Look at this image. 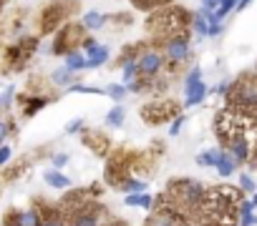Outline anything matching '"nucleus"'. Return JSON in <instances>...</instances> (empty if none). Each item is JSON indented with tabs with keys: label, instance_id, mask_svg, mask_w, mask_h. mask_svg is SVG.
<instances>
[{
	"label": "nucleus",
	"instance_id": "obj_11",
	"mask_svg": "<svg viewBox=\"0 0 257 226\" xmlns=\"http://www.w3.org/2000/svg\"><path fill=\"white\" fill-rule=\"evenodd\" d=\"M81 144H83L88 151H93L96 156H101V158H108L111 151H113L111 138H108L103 131H96V128H83V131H81Z\"/></svg>",
	"mask_w": 257,
	"mask_h": 226
},
{
	"label": "nucleus",
	"instance_id": "obj_37",
	"mask_svg": "<svg viewBox=\"0 0 257 226\" xmlns=\"http://www.w3.org/2000/svg\"><path fill=\"white\" fill-rule=\"evenodd\" d=\"M184 124H187V116H184V113H179V116H177V118L169 124V136H179Z\"/></svg>",
	"mask_w": 257,
	"mask_h": 226
},
{
	"label": "nucleus",
	"instance_id": "obj_51",
	"mask_svg": "<svg viewBox=\"0 0 257 226\" xmlns=\"http://www.w3.org/2000/svg\"><path fill=\"white\" fill-rule=\"evenodd\" d=\"M0 60H3V48H0Z\"/></svg>",
	"mask_w": 257,
	"mask_h": 226
},
{
	"label": "nucleus",
	"instance_id": "obj_16",
	"mask_svg": "<svg viewBox=\"0 0 257 226\" xmlns=\"http://www.w3.org/2000/svg\"><path fill=\"white\" fill-rule=\"evenodd\" d=\"M106 23H108V16L106 13H98V10H88L81 18V26H83L86 33H98L101 28H106Z\"/></svg>",
	"mask_w": 257,
	"mask_h": 226
},
{
	"label": "nucleus",
	"instance_id": "obj_23",
	"mask_svg": "<svg viewBox=\"0 0 257 226\" xmlns=\"http://www.w3.org/2000/svg\"><path fill=\"white\" fill-rule=\"evenodd\" d=\"M51 83H53L56 88H68V86L76 83V73H71L66 66H63V68H56V70L51 73Z\"/></svg>",
	"mask_w": 257,
	"mask_h": 226
},
{
	"label": "nucleus",
	"instance_id": "obj_30",
	"mask_svg": "<svg viewBox=\"0 0 257 226\" xmlns=\"http://www.w3.org/2000/svg\"><path fill=\"white\" fill-rule=\"evenodd\" d=\"M192 33H194L197 38H209V23H207V18H204V16L194 13V20H192Z\"/></svg>",
	"mask_w": 257,
	"mask_h": 226
},
{
	"label": "nucleus",
	"instance_id": "obj_1",
	"mask_svg": "<svg viewBox=\"0 0 257 226\" xmlns=\"http://www.w3.org/2000/svg\"><path fill=\"white\" fill-rule=\"evenodd\" d=\"M192 20H194V16H192L187 8L164 6V8L149 13V18H147V30L154 36V46H159V43L167 40V38L189 33V30H192Z\"/></svg>",
	"mask_w": 257,
	"mask_h": 226
},
{
	"label": "nucleus",
	"instance_id": "obj_41",
	"mask_svg": "<svg viewBox=\"0 0 257 226\" xmlns=\"http://www.w3.org/2000/svg\"><path fill=\"white\" fill-rule=\"evenodd\" d=\"M229 86H232V80H219L214 88H209V96H222L224 98L229 93Z\"/></svg>",
	"mask_w": 257,
	"mask_h": 226
},
{
	"label": "nucleus",
	"instance_id": "obj_15",
	"mask_svg": "<svg viewBox=\"0 0 257 226\" xmlns=\"http://www.w3.org/2000/svg\"><path fill=\"white\" fill-rule=\"evenodd\" d=\"M144 48H147V43H144V40H142V43H126V46L121 48V53L116 56V68H123V66L137 63Z\"/></svg>",
	"mask_w": 257,
	"mask_h": 226
},
{
	"label": "nucleus",
	"instance_id": "obj_27",
	"mask_svg": "<svg viewBox=\"0 0 257 226\" xmlns=\"http://www.w3.org/2000/svg\"><path fill=\"white\" fill-rule=\"evenodd\" d=\"M116 191H121L123 196L126 194H142V191H147V181L144 178H137V176H132V178H126Z\"/></svg>",
	"mask_w": 257,
	"mask_h": 226
},
{
	"label": "nucleus",
	"instance_id": "obj_5",
	"mask_svg": "<svg viewBox=\"0 0 257 226\" xmlns=\"http://www.w3.org/2000/svg\"><path fill=\"white\" fill-rule=\"evenodd\" d=\"M73 8H78V0H51V3H46L38 16L41 33H53L61 26H66V18L71 16Z\"/></svg>",
	"mask_w": 257,
	"mask_h": 226
},
{
	"label": "nucleus",
	"instance_id": "obj_33",
	"mask_svg": "<svg viewBox=\"0 0 257 226\" xmlns=\"http://www.w3.org/2000/svg\"><path fill=\"white\" fill-rule=\"evenodd\" d=\"M108 23H113L118 30H123L134 23V16L132 13H113V16H108Z\"/></svg>",
	"mask_w": 257,
	"mask_h": 226
},
{
	"label": "nucleus",
	"instance_id": "obj_48",
	"mask_svg": "<svg viewBox=\"0 0 257 226\" xmlns=\"http://www.w3.org/2000/svg\"><path fill=\"white\" fill-rule=\"evenodd\" d=\"M249 164H252V166H257V146L252 148V158H249Z\"/></svg>",
	"mask_w": 257,
	"mask_h": 226
},
{
	"label": "nucleus",
	"instance_id": "obj_18",
	"mask_svg": "<svg viewBox=\"0 0 257 226\" xmlns=\"http://www.w3.org/2000/svg\"><path fill=\"white\" fill-rule=\"evenodd\" d=\"M123 206L152 211V208H154V196L147 194V191H142V194H126V196H123Z\"/></svg>",
	"mask_w": 257,
	"mask_h": 226
},
{
	"label": "nucleus",
	"instance_id": "obj_43",
	"mask_svg": "<svg viewBox=\"0 0 257 226\" xmlns=\"http://www.w3.org/2000/svg\"><path fill=\"white\" fill-rule=\"evenodd\" d=\"M86 191H88V196H91V198H98V196L103 194V184H98V181H93V184H91V186H88Z\"/></svg>",
	"mask_w": 257,
	"mask_h": 226
},
{
	"label": "nucleus",
	"instance_id": "obj_10",
	"mask_svg": "<svg viewBox=\"0 0 257 226\" xmlns=\"http://www.w3.org/2000/svg\"><path fill=\"white\" fill-rule=\"evenodd\" d=\"M46 218L38 206L31 208H8L3 214V226H41Z\"/></svg>",
	"mask_w": 257,
	"mask_h": 226
},
{
	"label": "nucleus",
	"instance_id": "obj_21",
	"mask_svg": "<svg viewBox=\"0 0 257 226\" xmlns=\"http://www.w3.org/2000/svg\"><path fill=\"white\" fill-rule=\"evenodd\" d=\"M123 121H126V108L121 103H113V108H108V113L103 116L106 128H121Z\"/></svg>",
	"mask_w": 257,
	"mask_h": 226
},
{
	"label": "nucleus",
	"instance_id": "obj_46",
	"mask_svg": "<svg viewBox=\"0 0 257 226\" xmlns=\"http://www.w3.org/2000/svg\"><path fill=\"white\" fill-rule=\"evenodd\" d=\"M106 226H128L126 221H121V218H108V224Z\"/></svg>",
	"mask_w": 257,
	"mask_h": 226
},
{
	"label": "nucleus",
	"instance_id": "obj_42",
	"mask_svg": "<svg viewBox=\"0 0 257 226\" xmlns=\"http://www.w3.org/2000/svg\"><path fill=\"white\" fill-rule=\"evenodd\" d=\"M83 126H86V124H83V118H73V121H68V124H66V128H63V131H66L68 136H73V134H81V131H83Z\"/></svg>",
	"mask_w": 257,
	"mask_h": 226
},
{
	"label": "nucleus",
	"instance_id": "obj_3",
	"mask_svg": "<svg viewBox=\"0 0 257 226\" xmlns=\"http://www.w3.org/2000/svg\"><path fill=\"white\" fill-rule=\"evenodd\" d=\"M224 106L242 113L247 118L257 116V70L242 73L237 80H232L229 93L224 96Z\"/></svg>",
	"mask_w": 257,
	"mask_h": 226
},
{
	"label": "nucleus",
	"instance_id": "obj_31",
	"mask_svg": "<svg viewBox=\"0 0 257 226\" xmlns=\"http://www.w3.org/2000/svg\"><path fill=\"white\" fill-rule=\"evenodd\" d=\"M68 93H91V96H106V88H96V86H88V83H73L66 88Z\"/></svg>",
	"mask_w": 257,
	"mask_h": 226
},
{
	"label": "nucleus",
	"instance_id": "obj_2",
	"mask_svg": "<svg viewBox=\"0 0 257 226\" xmlns=\"http://www.w3.org/2000/svg\"><path fill=\"white\" fill-rule=\"evenodd\" d=\"M167 194H172L177 198V204L182 206V211L192 218V216H202V208H204L209 188L202 181H197V178L182 176V178H172L167 184Z\"/></svg>",
	"mask_w": 257,
	"mask_h": 226
},
{
	"label": "nucleus",
	"instance_id": "obj_47",
	"mask_svg": "<svg viewBox=\"0 0 257 226\" xmlns=\"http://www.w3.org/2000/svg\"><path fill=\"white\" fill-rule=\"evenodd\" d=\"M249 3H252V0H239V3H237V13L244 10V8H249Z\"/></svg>",
	"mask_w": 257,
	"mask_h": 226
},
{
	"label": "nucleus",
	"instance_id": "obj_19",
	"mask_svg": "<svg viewBox=\"0 0 257 226\" xmlns=\"http://www.w3.org/2000/svg\"><path fill=\"white\" fill-rule=\"evenodd\" d=\"M111 60V48L108 46H96L91 53H88V60H86V68H101Z\"/></svg>",
	"mask_w": 257,
	"mask_h": 226
},
{
	"label": "nucleus",
	"instance_id": "obj_4",
	"mask_svg": "<svg viewBox=\"0 0 257 226\" xmlns=\"http://www.w3.org/2000/svg\"><path fill=\"white\" fill-rule=\"evenodd\" d=\"M247 126H249V118L242 116V113L232 110V108H219V113L214 116V136L219 138L222 148L229 146L234 138L239 136H247Z\"/></svg>",
	"mask_w": 257,
	"mask_h": 226
},
{
	"label": "nucleus",
	"instance_id": "obj_40",
	"mask_svg": "<svg viewBox=\"0 0 257 226\" xmlns=\"http://www.w3.org/2000/svg\"><path fill=\"white\" fill-rule=\"evenodd\" d=\"M197 80H202V68H199V66H194V68L187 70V76H184V86H192V83H197Z\"/></svg>",
	"mask_w": 257,
	"mask_h": 226
},
{
	"label": "nucleus",
	"instance_id": "obj_26",
	"mask_svg": "<svg viewBox=\"0 0 257 226\" xmlns=\"http://www.w3.org/2000/svg\"><path fill=\"white\" fill-rule=\"evenodd\" d=\"M237 188H239L244 196H252V194L257 191V181L252 178L249 171H239V174H237Z\"/></svg>",
	"mask_w": 257,
	"mask_h": 226
},
{
	"label": "nucleus",
	"instance_id": "obj_34",
	"mask_svg": "<svg viewBox=\"0 0 257 226\" xmlns=\"http://www.w3.org/2000/svg\"><path fill=\"white\" fill-rule=\"evenodd\" d=\"M237 3H239V0H219V8L214 10L217 20H224L232 10H237Z\"/></svg>",
	"mask_w": 257,
	"mask_h": 226
},
{
	"label": "nucleus",
	"instance_id": "obj_52",
	"mask_svg": "<svg viewBox=\"0 0 257 226\" xmlns=\"http://www.w3.org/2000/svg\"><path fill=\"white\" fill-rule=\"evenodd\" d=\"M0 194H3V188H0Z\"/></svg>",
	"mask_w": 257,
	"mask_h": 226
},
{
	"label": "nucleus",
	"instance_id": "obj_35",
	"mask_svg": "<svg viewBox=\"0 0 257 226\" xmlns=\"http://www.w3.org/2000/svg\"><path fill=\"white\" fill-rule=\"evenodd\" d=\"M68 161H71V156H68L66 151H58V154H53V156H51V166H53V168H58V171H61V168H66V166H68Z\"/></svg>",
	"mask_w": 257,
	"mask_h": 226
},
{
	"label": "nucleus",
	"instance_id": "obj_12",
	"mask_svg": "<svg viewBox=\"0 0 257 226\" xmlns=\"http://www.w3.org/2000/svg\"><path fill=\"white\" fill-rule=\"evenodd\" d=\"M16 100H18L21 108H23V116H26V118H33L38 110H43V108L51 103V96H43V93H23V96H16Z\"/></svg>",
	"mask_w": 257,
	"mask_h": 226
},
{
	"label": "nucleus",
	"instance_id": "obj_17",
	"mask_svg": "<svg viewBox=\"0 0 257 226\" xmlns=\"http://www.w3.org/2000/svg\"><path fill=\"white\" fill-rule=\"evenodd\" d=\"M43 181H46V186L58 188V191H68L71 188V178L63 171H58V168H46L43 171Z\"/></svg>",
	"mask_w": 257,
	"mask_h": 226
},
{
	"label": "nucleus",
	"instance_id": "obj_7",
	"mask_svg": "<svg viewBox=\"0 0 257 226\" xmlns=\"http://www.w3.org/2000/svg\"><path fill=\"white\" fill-rule=\"evenodd\" d=\"M159 50L164 53L167 58V70L174 73L182 63L192 60V48H189V33H182V36H174V38H167L159 43Z\"/></svg>",
	"mask_w": 257,
	"mask_h": 226
},
{
	"label": "nucleus",
	"instance_id": "obj_36",
	"mask_svg": "<svg viewBox=\"0 0 257 226\" xmlns=\"http://www.w3.org/2000/svg\"><path fill=\"white\" fill-rule=\"evenodd\" d=\"M237 214H239V218L242 216H249V214H254V204H252V198H239V204H237Z\"/></svg>",
	"mask_w": 257,
	"mask_h": 226
},
{
	"label": "nucleus",
	"instance_id": "obj_25",
	"mask_svg": "<svg viewBox=\"0 0 257 226\" xmlns=\"http://www.w3.org/2000/svg\"><path fill=\"white\" fill-rule=\"evenodd\" d=\"M16 131H18V128H16V121L8 116V113H0V146L8 144V138H11Z\"/></svg>",
	"mask_w": 257,
	"mask_h": 226
},
{
	"label": "nucleus",
	"instance_id": "obj_32",
	"mask_svg": "<svg viewBox=\"0 0 257 226\" xmlns=\"http://www.w3.org/2000/svg\"><path fill=\"white\" fill-rule=\"evenodd\" d=\"M106 96H108L113 103H121V100L128 96V88H126L123 83H111V86H106Z\"/></svg>",
	"mask_w": 257,
	"mask_h": 226
},
{
	"label": "nucleus",
	"instance_id": "obj_9",
	"mask_svg": "<svg viewBox=\"0 0 257 226\" xmlns=\"http://www.w3.org/2000/svg\"><path fill=\"white\" fill-rule=\"evenodd\" d=\"M137 68H139L142 78H159L164 73V68H167V58H164V53L157 46L147 43V48L142 50V56L137 60Z\"/></svg>",
	"mask_w": 257,
	"mask_h": 226
},
{
	"label": "nucleus",
	"instance_id": "obj_45",
	"mask_svg": "<svg viewBox=\"0 0 257 226\" xmlns=\"http://www.w3.org/2000/svg\"><path fill=\"white\" fill-rule=\"evenodd\" d=\"M41 226H66V218H63V216H58V218H46Z\"/></svg>",
	"mask_w": 257,
	"mask_h": 226
},
{
	"label": "nucleus",
	"instance_id": "obj_22",
	"mask_svg": "<svg viewBox=\"0 0 257 226\" xmlns=\"http://www.w3.org/2000/svg\"><path fill=\"white\" fill-rule=\"evenodd\" d=\"M86 53L83 50H71L63 56V66L71 70V73H78V70H86Z\"/></svg>",
	"mask_w": 257,
	"mask_h": 226
},
{
	"label": "nucleus",
	"instance_id": "obj_14",
	"mask_svg": "<svg viewBox=\"0 0 257 226\" xmlns=\"http://www.w3.org/2000/svg\"><path fill=\"white\" fill-rule=\"evenodd\" d=\"M184 108H194V106H202L204 98L209 96V86L204 80H197L192 86H184Z\"/></svg>",
	"mask_w": 257,
	"mask_h": 226
},
{
	"label": "nucleus",
	"instance_id": "obj_6",
	"mask_svg": "<svg viewBox=\"0 0 257 226\" xmlns=\"http://www.w3.org/2000/svg\"><path fill=\"white\" fill-rule=\"evenodd\" d=\"M179 113H182V106H177L172 98H157V100L142 106L139 116L147 126H164V124H172Z\"/></svg>",
	"mask_w": 257,
	"mask_h": 226
},
{
	"label": "nucleus",
	"instance_id": "obj_44",
	"mask_svg": "<svg viewBox=\"0 0 257 226\" xmlns=\"http://www.w3.org/2000/svg\"><path fill=\"white\" fill-rule=\"evenodd\" d=\"M239 226H257V214H249V216H242L239 221H237Z\"/></svg>",
	"mask_w": 257,
	"mask_h": 226
},
{
	"label": "nucleus",
	"instance_id": "obj_24",
	"mask_svg": "<svg viewBox=\"0 0 257 226\" xmlns=\"http://www.w3.org/2000/svg\"><path fill=\"white\" fill-rule=\"evenodd\" d=\"M132 3V8L142 10V13H154L164 6H172V0H128Z\"/></svg>",
	"mask_w": 257,
	"mask_h": 226
},
{
	"label": "nucleus",
	"instance_id": "obj_50",
	"mask_svg": "<svg viewBox=\"0 0 257 226\" xmlns=\"http://www.w3.org/2000/svg\"><path fill=\"white\" fill-rule=\"evenodd\" d=\"M6 3H8V0H0V10H3V6H6Z\"/></svg>",
	"mask_w": 257,
	"mask_h": 226
},
{
	"label": "nucleus",
	"instance_id": "obj_49",
	"mask_svg": "<svg viewBox=\"0 0 257 226\" xmlns=\"http://www.w3.org/2000/svg\"><path fill=\"white\" fill-rule=\"evenodd\" d=\"M249 198H252V204H254V208H257V191H254V194H252Z\"/></svg>",
	"mask_w": 257,
	"mask_h": 226
},
{
	"label": "nucleus",
	"instance_id": "obj_28",
	"mask_svg": "<svg viewBox=\"0 0 257 226\" xmlns=\"http://www.w3.org/2000/svg\"><path fill=\"white\" fill-rule=\"evenodd\" d=\"M219 151L222 148H207V151H202L199 156H197V166H202V168H214L217 166V158H219Z\"/></svg>",
	"mask_w": 257,
	"mask_h": 226
},
{
	"label": "nucleus",
	"instance_id": "obj_8",
	"mask_svg": "<svg viewBox=\"0 0 257 226\" xmlns=\"http://www.w3.org/2000/svg\"><path fill=\"white\" fill-rule=\"evenodd\" d=\"M88 33L83 30V26L78 23H66L56 30V38H53V46H51V53L53 56H66L71 50H81V43Z\"/></svg>",
	"mask_w": 257,
	"mask_h": 226
},
{
	"label": "nucleus",
	"instance_id": "obj_38",
	"mask_svg": "<svg viewBox=\"0 0 257 226\" xmlns=\"http://www.w3.org/2000/svg\"><path fill=\"white\" fill-rule=\"evenodd\" d=\"M219 8V0H202V3H199V16H209V13H214Z\"/></svg>",
	"mask_w": 257,
	"mask_h": 226
},
{
	"label": "nucleus",
	"instance_id": "obj_20",
	"mask_svg": "<svg viewBox=\"0 0 257 226\" xmlns=\"http://www.w3.org/2000/svg\"><path fill=\"white\" fill-rule=\"evenodd\" d=\"M214 171H217V176L219 178H229V176H234V171H237V164H234V158L222 148L219 151V158H217V166H214Z\"/></svg>",
	"mask_w": 257,
	"mask_h": 226
},
{
	"label": "nucleus",
	"instance_id": "obj_39",
	"mask_svg": "<svg viewBox=\"0 0 257 226\" xmlns=\"http://www.w3.org/2000/svg\"><path fill=\"white\" fill-rule=\"evenodd\" d=\"M11 158H13V146L11 144H3V146H0V168L8 166Z\"/></svg>",
	"mask_w": 257,
	"mask_h": 226
},
{
	"label": "nucleus",
	"instance_id": "obj_29",
	"mask_svg": "<svg viewBox=\"0 0 257 226\" xmlns=\"http://www.w3.org/2000/svg\"><path fill=\"white\" fill-rule=\"evenodd\" d=\"M16 86H6L3 90H0V113H8L16 103Z\"/></svg>",
	"mask_w": 257,
	"mask_h": 226
},
{
	"label": "nucleus",
	"instance_id": "obj_13",
	"mask_svg": "<svg viewBox=\"0 0 257 226\" xmlns=\"http://www.w3.org/2000/svg\"><path fill=\"white\" fill-rule=\"evenodd\" d=\"M224 151L234 158V164H237V166H244V164H249V158H252V144H249V138H247V136L234 138L229 146H224Z\"/></svg>",
	"mask_w": 257,
	"mask_h": 226
}]
</instances>
